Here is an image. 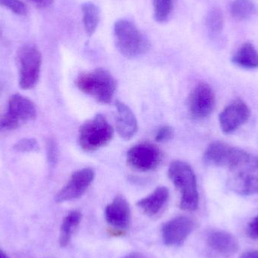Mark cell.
<instances>
[{"label": "cell", "mask_w": 258, "mask_h": 258, "mask_svg": "<svg viewBox=\"0 0 258 258\" xmlns=\"http://www.w3.org/2000/svg\"><path fill=\"white\" fill-rule=\"evenodd\" d=\"M168 176L181 194L179 205L180 209L187 212L197 210L200 196L195 173L190 165L183 161H174L168 168Z\"/></svg>", "instance_id": "cell-1"}, {"label": "cell", "mask_w": 258, "mask_h": 258, "mask_svg": "<svg viewBox=\"0 0 258 258\" xmlns=\"http://www.w3.org/2000/svg\"><path fill=\"white\" fill-rule=\"evenodd\" d=\"M75 83L81 92L103 104L111 102L117 88L114 77L102 68L80 74Z\"/></svg>", "instance_id": "cell-2"}, {"label": "cell", "mask_w": 258, "mask_h": 258, "mask_svg": "<svg viewBox=\"0 0 258 258\" xmlns=\"http://www.w3.org/2000/svg\"><path fill=\"white\" fill-rule=\"evenodd\" d=\"M228 170L227 184L231 190L242 196L258 194V156L247 153Z\"/></svg>", "instance_id": "cell-3"}, {"label": "cell", "mask_w": 258, "mask_h": 258, "mask_svg": "<svg viewBox=\"0 0 258 258\" xmlns=\"http://www.w3.org/2000/svg\"><path fill=\"white\" fill-rule=\"evenodd\" d=\"M114 36L121 54L128 58H135L148 52L150 42L147 36L128 20L121 19L114 24Z\"/></svg>", "instance_id": "cell-4"}, {"label": "cell", "mask_w": 258, "mask_h": 258, "mask_svg": "<svg viewBox=\"0 0 258 258\" xmlns=\"http://www.w3.org/2000/svg\"><path fill=\"white\" fill-rule=\"evenodd\" d=\"M113 127L103 115L86 121L80 128L79 142L86 152H92L107 145L113 138Z\"/></svg>", "instance_id": "cell-5"}, {"label": "cell", "mask_w": 258, "mask_h": 258, "mask_svg": "<svg viewBox=\"0 0 258 258\" xmlns=\"http://www.w3.org/2000/svg\"><path fill=\"white\" fill-rule=\"evenodd\" d=\"M19 86L24 90L33 89L39 81L42 54L36 45L26 44L18 52Z\"/></svg>", "instance_id": "cell-6"}, {"label": "cell", "mask_w": 258, "mask_h": 258, "mask_svg": "<svg viewBox=\"0 0 258 258\" xmlns=\"http://www.w3.org/2000/svg\"><path fill=\"white\" fill-rule=\"evenodd\" d=\"M163 158L162 151L155 144L140 143L127 153V162L132 168L140 171H150L160 165Z\"/></svg>", "instance_id": "cell-7"}, {"label": "cell", "mask_w": 258, "mask_h": 258, "mask_svg": "<svg viewBox=\"0 0 258 258\" xmlns=\"http://www.w3.org/2000/svg\"><path fill=\"white\" fill-rule=\"evenodd\" d=\"M247 152L227 143L215 141L212 143L205 151L203 161L211 166L230 168L237 164Z\"/></svg>", "instance_id": "cell-8"}, {"label": "cell", "mask_w": 258, "mask_h": 258, "mask_svg": "<svg viewBox=\"0 0 258 258\" xmlns=\"http://www.w3.org/2000/svg\"><path fill=\"white\" fill-rule=\"evenodd\" d=\"M215 106V94L206 83H200L192 89L188 98V110L195 119L209 117Z\"/></svg>", "instance_id": "cell-9"}, {"label": "cell", "mask_w": 258, "mask_h": 258, "mask_svg": "<svg viewBox=\"0 0 258 258\" xmlns=\"http://www.w3.org/2000/svg\"><path fill=\"white\" fill-rule=\"evenodd\" d=\"M95 178V171L90 168H85L75 171L71 175L69 181L56 195V203L80 198L87 190Z\"/></svg>", "instance_id": "cell-10"}, {"label": "cell", "mask_w": 258, "mask_h": 258, "mask_svg": "<svg viewBox=\"0 0 258 258\" xmlns=\"http://www.w3.org/2000/svg\"><path fill=\"white\" fill-rule=\"evenodd\" d=\"M250 116L251 110L248 104L242 100H236L220 113V126L224 133H232L248 122Z\"/></svg>", "instance_id": "cell-11"}, {"label": "cell", "mask_w": 258, "mask_h": 258, "mask_svg": "<svg viewBox=\"0 0 258 258\" xmlns=\"http://www.w3.org/2000/svg\"><path fill=\"white\" fill-rule=\"evenodd\" d=\"M195 227L192 218L186 216H178L170 220L162 228L164 243L168 246L181 245L189 236Z\"/></svg>", "instance_id": "cell-12"}, {"label": "cell", "mask_w": 258, "mask_h": 258, "mask_svg": "<svg viewBox=\"0 0 258 258\" xmlns=\"http://www.w3.org/2000/svg\"><path fill=\"white\" fill-rule=\"evenodd\" d=\"M130 218L128 202L122 196H117L106 208V221L113 229L125 232L130 224Z\"/></svg>", "instance_id": "cell-13"}, {"label": "cell", "mask_w": 258, "mask_h": 258, "mask_svg": "<svg viewBox=\"0 0 258 258\" xmlns=\"http://www.w3.org/2000/svg\"><path fill=\"white\" fill-rule=\"evenodd\" d=\"M116 127L118 134L125 140H130L135 136L138 125L136 116L130 108L120 101H116Z\"/></svg>", "instance_id": "cell-14"}, {"label": "cell", "mask_w": 258, "mask_h": 258, "mask_svg": "<svg viewBox=\"0 0 258 258\" xmlns=\"http://www.w3.org/2000/svg\"><path fill=\"white\" fill-rule=\"evenodd\" d=\"M206 242L211 249L221 254H233L239 249V243L236 237L224 230L212 232L208 236Z\"/></svg>", "instance_id": "cell-15"}, {"label": "cell", "mask_w": 258, "mask_h": 258, "mask_svg": "<svg viewBox=\"0 0 258 258\" xmlns=\"http://www.w3.org/2000/svg\"><path fill=\"white\" fill-rule=\"evenodd\" d=\"M8 113L20 121L21 123L36 117V109L33 101L20 94H15L11 97Z\"/></svg>", "instance_id": "cell-16"}, {"label": "cell", "mask_w": 258, "mask_h": 258, "mask_svg": "<svg viewBox=\"0 0 258 258\" xmlns=\"http://www.w3.org/2000/svg\"><path fill=\"white\" fill-rule=\"evenodd\" d=\"M169 197V190L165 186L156 188L151 194L139 200L137 206L147 216H156L162 210Z\"/></svg>", "instance_id": "cell-17"}, {"label": "cell", "mask_w": 258, "mask_h": 258, "mask_svg": "<svg viewBox=\"0 0 258 258\" xmlns=\"http://www.w3.org/2000/svg\"><path fill=\"white\" fill-rule=\"evenodd\" d=\"M233 63L245 69L258 68V51L251 42H245L232 57Z\"/></svg>", "instance_id": "cell-18"}, {"label": "cell", "mask_w": 258, "mask_h": 258, "mask_svg": "<svg viewBox=\"0 0 258 258\" xmlns=\"http://www.w3.org/2000/svg\"><path fill=\"white\" fill-rule=\"evenodd\" d=\"M81 220L82 214L79 211H72L65 217L60 227L59 237V244L60 247L65 248L69 245L73 233L81 222Z\"/></svg>", "instance_id": "cell-19"}, {"label": "cell", "mask_w": 258, "mask_h": 258, "mask_svg": "<svg viewBox=\"0 0 258 258\" xmlns=\"http://www.w3.org/2000/svg\"><path fill=\"white\" fill-rule=\"evenodd\" d=\"M257 12V6L252 0H233L230 6L232 17L238 21L250 19Z\"/></svg>", "instance_id": "cell-20"}, {"label": "cell", "mask_w": 258, "mask_h": 258, "mask_svg": "<svg viewBox=\"0 0 258 258\" xmlns=\"http://www.w3.org/2000/svg\"><path fill=\"white\" fill-rule=\"evenodd\" d=\"M83 25L86 34L91 36L98 28L100 21V11L98 6L93 3L88 2L82 6Z\"/></svg>", "instance_id": "cell-21"}, {"label": "cell", "mask_w": 258, "mask_h": 258, "mask_svg": "<svg viewBox=\"0 0 258 258\" xmlns=\"http://www.w3.org/2000/svg\"><path fill=\"white\" fill-rule=\"evenodd\" d=\"M176 0H153L154 19L157 22L166 21L174 10Z\"/></svg>", "instance_id": "cell-22"}, {"label": "cell", "mask_w": 258, "mask_h": 258, "mask_svg": "<svg viewBox=\"0 0 258 258\" xmlns=\"http://www.w3.org/2000/svg\"><path fill=\"white\" fill-rule=\"evenodd\" d=\"M206 24L210 33L214 34L221 33L224 28V15L221 9L218 8L212 9L208 13Z\"/></svg>", "instance_id": "cell-23"}, {"label": "cell", "mask_w": 258, "mask_h": 258, "mask_svg": "<svg viewBox=\"0 0 258 258\" xmlns=\"http://www.w3.org/2000/svg\"><path fill=\"white\" fill-rule=\"evenodd\" d=\"M0 6L21 16L28 14L27 6L21 0H0Z\"/></svg>", "instance_id": "cell-24"}, {"label": "cell", "mask_w": 258, "mask_h": 258, "mask_svg": "<svg viewBox=\"0 0 258 258\" xmlns=\"http://www.w3.org/2000/svg\"><path fill=\"white\" fill-rule=\"evenodd\" d=\"M14 150L21 153L37 152L39 149V144L33 138H23L14 145Z\"/></svg>", "instance_id": "cell-25"}, {"label": "cell", "mask_w": 258, "mask_h": 258, "mask_svg": "<svg viewBox=\"0 0 258 258\" xmlns=\"http://www.w3.org/2000/svg\"><path fill=\"white\" fill-rule=\"evenodd\" d=\"M21 125V122L9 114L5 113L0 116V131H12L18 128Z\"/></svg>", "instance_id": "cell-26"}, {"label": "cell", "mask_w": 258, "mask_h": 258, "mask_svg": "<svg viewBox=\"0 0 258 258\" xmlns=\"http://www.w3.org/2000/svg\"><path fill=\"white\" fill-rule=\"evenodd\" d=\"M174 130L169 125H165L158 129L155 140L158 142H167L174 138Z\"/></svg>", "instance_id": "cell-27"}, {"label": "cell", "mask_w": 258, "mask_h": 258, "mask_svg": "<svg viewBox=\"0 0 258 258\" xmlns=\"http://www.w3.org/2000/svg\"><path fill=\"white\" fill-rule=\"evenodd\" d=\"M47 158L51 165H55L57 161V147L55 141L52 138L47 141Z\"/></svg>", "instance_id": "cell-28"}, {"label": "cell", "mask_w": 258, "mask_h": 258, "mask_svg": "<svg viewBox=\"0 0 258 258\" xmlns=\"http://www.w3.org/2000/svg\"><path fill=\"white\" fill-rule=\"evenodd\" d=\"M247 235L253 239H258V215L248 224Z\"/></svg>", "instance_id": "cell-29"}, {"label": "cell", "mask_w": 258, "mask_h": 258, "mask_svg": "<svg viewBox=\"0 0 258 258\" xmlns=\"http://www.w3.org/2000/svg\"><path fill=\"white\" fill-rule=\"evenodd\" d=\"M28 1L39 9H45L51 6L54 0H28Z\"/></svg>", "instance_id": "cell-30"}, {"label": "cell", "mask_w": 258, "mask_h": 258, "mask_svg": "<svg viewBox=\"0 0 258 258\" xmlns=\"http://www.w3.org/2000/svg\"><path fill=\"white\" fill-rule=\"evenodd\" d=\"M240 258H258V250H254V251H248L244 252L241 255Z\"/></svg>", "instance_id": "cell-31"}, {"label": "cell", "mask_w": 258, "mask_h": 258, "mask_svg": "<svg viewBox=\"0 0 258 258\" xmlns=\"http://www.w3.org/2000/svg\"><path fill=\"white\" fill-rule=\"evenodd\" d=\"M122 258H147L144 254H141V253L134 252L131 253V254H127V255L124 256Z\"/></svg>", "instance_id": "cell-32"}, {"label": "cell", "mask_w": 258, "mask_h": 258, "mask_svg": "<svg viewBox=\"0 0 258 258\" xmlns=\"http://www.w3.org/2000/svg\"><path fill=\"white\" fill-rule=\"evenodd\" d=\"M0 258H10L9 257V255H8L7 254H6V252H5L4 251H3V250L0 248Z\"/></svg>", "instance_id": "cell-33"}, {"label": "cell", "mask_w": 258, "mask_h": 258, "mask_svg": "<svg viewBox=\"0 0 258 258\" xmlns=\"http://www.w3.org/2000/svg\"><path fill=\"white\" fill-rule=\"evenodd\" d=\"M1 35H2V31H1V30H0V36H1Z\"/></svg>", "instance_id": "cell-34"}]
</instances>
